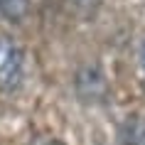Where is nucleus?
Wrapping results in <instances>:
<instances>
[{
    "mask_svg": "<svg viewBox=\"0 0 145 145\" xmlns=\"http://www.w3.org/2000/svg\"><path fill=\"white\" fill-rule=\"evenodd\" d=\"M25 79V54L17 42L0 37V93H12L22 86Z\"/></svg>",
    "mask_w": 145,
    "mask_h": 145,
    "instance_id": "f257e3e1",
    "label": "nucleus"
},
{
    "mask_svg": "<svg viewBox=\"0 0 145 145\" xmlns=\"http://www.w3.org/2000/svg\"><path fill=\"white\" fill-rule=\"evenodd\" d=\"M30 12V0H0V15L10 22H22Z\"/></svg>",
    "mask_w": 145,
    "mask_h": 145,
    "instance_id": "f03ea898",
    "label": "nucleus"
},
{
    "mask_svg": "<svg viewBox=\"0 0 145 145\" xmlns=\"http://www.w3.org/2000/svg\"><path fill=\"white\" fill-rule=\"evenodd\" d=\"M123 140L125 145H145V121L133 118L123 125Z\"/></svg>",
    "mask_w": 145,
    "mask_h": 145,
    "instance_id": "7ed1b4c3",
    "label": "nucleus"
},
{
    "mask_svg": "<svg viewBox=\"0 0 145 145\" xmlns=\"http://www.w3.org/2000/svg\"><path fill=\"white\" fill-rule=\"evenodd\" d=\"M140 76H143V86H145V42L140 44Z\"/></svg>",
    "mask_w": 145,
    "mask_h": 145,
    "instance_id": "20e7f679",
    "label": "nucleus"
},
{
    "mask_svg": "<svg viewBox=\"0 0 145 145\" xmlns=\"http://www.w3.org/2000/svg\"><path fill=\"white\" fill-rule=\"evenodd\" d=\"M32 145H61V143H59V140H54V138H37Z\"/></svg>",
    "mask_w": 145,
    "mask_h": 145,
    "instance_id": "39448f33",
    "label": "nucleus"
}]
</instances>
